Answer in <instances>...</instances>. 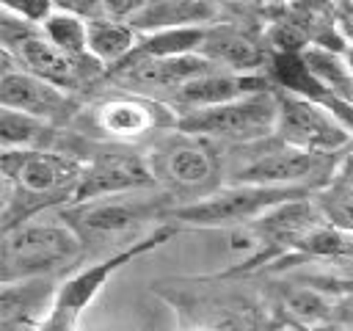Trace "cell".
I'll use <instances>...</instances> for the list:
<instances>
[{"mask_svg":"<svg viewBox=\"0 0 353 331\" xmlns=\"http://www.w3.org/2000/svg\"><path fill=\"white\" fill-rule=\"evenodd\" d=\"M3 232L74 201L83 160L58 149H3Z\"/></svg>","mask_w":353,"mask_h":331,"instance_id":"6da1fadb","label":"cell"},{"mask_svg":"<svg viewBox=\"0 0 353 331\" xmlns=\"http://www.w3.org/2000/svg\"><path fill=\"white\" fill-rule=\"evenodd\" d=\"M85 254V243L66 221H28L3 232V284L55 279Z\"/></svg>","mask_w":353,"mask_h":331,"instance_id":"7a4b0ae2","label":"cell"},{"mask_svg":"<svg viewBox=\"0 0 353 331\" xmlns=\"http://www.w3.org/2000/svg\"><path fill=\"white\" fill-rule=\"evenodd\" d=\"M168 196H154V199H130L127 193L121 196H105L94 201H80V204H66L61 207L58 218L66 221L85 248H99L105 251L110 243H116L119 251L135 245L146 234L141 229L149 221H163L168 218Z\"/></svg>","mask_w":353,"mask_h":331,"instance_id":"3957f363","label":"cell"},{"mask_svg":"<svg viewBox=\"0 0 353 331\" xmlns=\"http://www.w3.org/2000/svg\"><path fill=\"white\" fill-rule=\"evenodd\" d=\"M317 190L309 188H279V185H248V182H234L229 188H221L215 193H207L190 204L168 210L171 221H182L188 226L199 229H232V226H245L259 221L265 212L273 207L314 196Z\"/></svg>","mask_w":353,"mask_h":331,"instance_id":"277c9868","label":"cell"},{"mask_svg":"<svg viewBox=\"0 0 353 331\" xmlns=\"http://www.w3.org/2000/svg\"><path fill=\"white\" fill-rule=\"evenodd\" d=\"M176 232V226H157L152 229L143 240H138L135 245L124 248V251H116V254H108L102 257L99 262L94 265H85L80 268L77 273L66 276L63 284H58V292H55V301H52V309L47 312V317L39 323V331H77V323H80V314L88 309V303L102 292L105 281L119 273L127 262H132L135 257H143L146 251L157 248L160 243H165L171 234Z\"/></svg>","mask_w":353,"mask_h":331,"instance_id":"5b68a950","label":"cell"},{"mask_svg":"<svg viewBox=\"0 0 353 331\" xmlns=\"http://www.w3.org/2000/svg\"><path fill=\"white\" fill-rule=\"evenodd\" d=\"M276 113H279L276 91H259L215 108L179 113L176 130L199 138H223V141L251 143L276 132Z\"/></svg>","mask_w":353,"mask_h":331,"instance_id":"8992f818","label":"cell"},{"mask_svg":"<svg viewBox=\"0 0 353 331\" xmlns=\"http://www.w3.org/2000/svg\"><path fill=\"white\" fill-rule=\"evenodd\" d=\"M276 138L284 146L306 149V152H323V154H339L345 146H350L353 132L323 105L290 94L284 88H276Z\"/></svg>","mask_w":353,"mask_h":331,"instance_id":"52a82bcc","label":"cell"},{"mask_svg":"<svg viewBox=\"0 0 353 331\" xmlns=\"http://www.w3.org/2000/svg\"><path fill=\"white\" fill-rule=\"evenodd\" d=\"M339 160H342L339 154L306 152V149H295V146H284L281 143L279 149L265 152L254 163L243 166L237 171V182L320 190L334 179Z\"/></svg>","mask_w":353,"mask_h":331,"instance_id":"ba28073f","label":"cell"},{"mask_svg":"<svg viewBox=\"0 0 353 331\" xmlns=\"http://www.w3.org/2000/svg\"><path fill=\"white\" fill-rule=\"evenodd\" d=\"M154 185L157 177L152 174V166L141 154L127 149H97L83 160V177L72 204L94 201L105 196L138 193Z\"/></svg>","mask_w":353,"mask_h":331,"instance_id":"9c48e42d","label":"cell"},{"mask_svg":"<svg viewBox=\"0 0 353 331\" xmlns=\"http://www.w3.org/2000/svg\"><path fill=\"white\" fill-rule=\"evenodd\" d=\"M179 113L154 97L121 91L94 105V127L116 141H132L157 130H176Z\"/></svg>","mask_w":353,"mask_h":331,"instance_id":"30bf717a","label":"cell"},{"mask_svg":"<svg viewBox=\"0 0 353 331\" xmlns=\"http://www.w3.org/2000/svg\"><path fill=\"white\" fill-rule=\"evenodd\" d=\"M0 105L44 119L50 124L66 121L74 110V99L69 91L19 69L8 52H3V74H0Z\"/></svg>","mask_w":353,"mask_h":331,"instance_id":"8fae6325","label":"cell"},{"mask_svg":"<svg viewBox=\"0 0 353 331\" xmlns=\"http://www.w3.org/2000/svg\"><path fill=\"white\" fill-rule=\"evenodd\" d=\"M3 52H8L14 58V63L63 91H74L80 88L83 83L94 80L97 74L105 72V66L91 55V58H83V61H74L69 58L66 52H61L55 44H50L44 39V33H33L22 41H17L14 47H3Z\"/></svg>","mask_w":353,"mask_h":331,"instance_id":"7c38bea8","label":"cell"},{"mask_svg":"<svg viewBox=\"0 0 353 331\" xmlns=\"http://www.w3.org/2000/svg\"><path fill=\"white\" fill-rule=\"evenodd\" d=\"M152 174L157 179L163 177L165 182H171V188L196 193V190H204L212 185V179L218 174V160H215L212 149L204 143V138L182 132L157 146Z\"/></svg>","mask_w":353,"mask_h":331,"instance_id":"4fadbf2b","label":"cell"},{"mask_svg":"<svg viewBox=\"0 0 353 331\" xmlns=\"http://www.w3.org/2000/svg\"><path fill=\"white\" fill-rule=\"evenodd\" d=\"M259 91H276V86L268 74H243V72L218 69V72L201 74V77L185 83L182 88H176L171 94L168 105L174 110L179 108V113H190V110L234 102V99H243V97L259 94Z\"/></svg>","mask_w":353,"mask_h":331,"instance_id":"5bb4252c","label":"cell"},{"mask_svg":"<svg viewBox=\"0 0 353 331\" xmlns=\"http://www.w3.org/2000/svg\"><path fill=\"white\" fill-rule=\"evenodd\" d=\"M199 52L204 58H210L212 63H218L229 72H243V74H254V69H259V66L265 69L270 61L265 36H256L248 28H240L232 22L207 25Z\"/></svg>","mask_w":353,"mask_h":331,"instance_id":"9a60e30c","label":"cell"},{"mask_svg":"<svg viewBox=\"0 0 353 331\" xmlns=\"http://www.w3.org/2000/svg\"><path fill=\"white\" fill-rule=\"evenodd\" d=\"M276 17L292 22L309 47H323L334 52H347V41L336 22V0H292L284 6H273Z\"/></svg>","mask_w":353,"mask_h":331,"instance_id":"2e32d148","label":"cell"},{"mask_svg":"<svg viewBox=\"0 0 353 331\" xmlns=\"http://www.w3.org/2000/svg\"><path fill=\"white\" fill-rule=\"evenodd\" d=\"M55 281L52 279H22L3 284V328L17 331L28 328L30 323H41L55 301Z\"/></svg>","mask_w":353,"mask_h":331,"instance_id":"e0dca14e","label":"cell"},{"mask_svg":"<svg viewBox=\"0 0 353 331\" xmlns=\"http://www.w3.org/2000/svg\"><path fill=\"white\" fill-rule=\"evenodd\" d=\"M221 8L212 0H146L143 8L130 19L138 33H154L165 28L212 25Z\"/></svg>","mask_w":353,"mask_h":331,"instance_id":"ac0fdd59","label":"cell"},{"mask_svg":"<svg viewBox=\"0 0 353 331\" xmlns=\"http://www.w3.org/2000/svg\"><path fill=\"white\" fill-rule=\"evenodd\" d=\"M138 36L141 33L130 22H116V19L99 17V19L88 22V52L105 69H110V66L121 63L127 55L135 52Z\"/></svg>","mask_w":353,"mask_h":331,"instance_id":"d6986e66","label":"cell"},{"mask_svg":"<svg viewBox=\"0 0 353 331\" xmlns=\"http://www.w3.org/2000/svg\"><path fill=\"white\" fill-rule=\"evenodd\" d=\"M58 130L55 124L3 108L0 110V146L3 149H55Z\"/></svg>","mask_w":353,"mask_h":331,"instance_id":"ffe728a7","label":"cell"},{"mask_svg":"<svg viewBox=\"0 0 353 331\" xmlns=\"http://www.w3.org/2000/svg\"><path fill=\"white\" fill-rule=\"evenodd\" d=\"M301 58H303V66L309 69V74L325 91H331L336 99L353 105V69H350L345 52H334V50H323V47H309Z\"/></svg>","mask_w":353,"mask_h":331,"instance_id":"44dd1931","label":"cell"},{"mask_svg":"<svg viewBox=\"0 0 353 331\" xmlns=\"http://www.w3.org/2000/svg\"><path fill=\"white\" fill-rule=\"evenodd\" d=\"M207 25H188V28H165L154 33H141L138 36V52L149 58H176V55H190L201 50Z\"/></svg>","mask_w":353,"mask_h":331,"instance_id":"7402d4cb","label":"cell"},{"mask_svg":"<svg viewBox=\"0 0 353 331\" xmlns=\"http://www.w3.org/2000/svg\"><path fill=\"white\" fill-rule=\"evenodd\" d=\"M41 33L50 44H55L69 58H74V61L91 58V52H88V22L83 17H74L69 11L55 8L41 22Z\"/></svg>","mask_w":353,"mask_h":331,"instance_id":"603a6c76","label":"cell"},{"mask_svg":"<svg viewBox=\"0 0 353 331\" xmlns=\"http://www.w3.org/2000/svg\"><path fill=\"white\" fill-rule=\"evenodd\" d=\"M314 201L320 204L323 215L328 218V223L334 229L353 234V188L350 185L331 179L325 188H320L314 193Z\"/></svg>","mask_w":353,"mask_h":331,"instance_id":"cb8c5ba5","label":"cell"},{"mask_svg":"<svg viewBox=\"0 0 353 331\" xmlns=\"http://www.w3.org/2000/svg\"><path fill=\"white\" fill-rule=\"evenodd\" d=\"M284 306H287L295 317H301V320H306V323H314V320H320V317L328 314V303H325L314 290H292V292L284 298Z\"/></svg>","mask_w":353,"mask_h":331,"instance_id":"d4e9b609","label":"cell"},{"mask_svg":"<svg viewBox=\"0 0 353 331\" xmlns=\"http://www.w3.org/2000/svg\"><path fill=\"white\" fill-rule=\"evenodd\" d=\"M0 3H3V11L19 19H28L33 25H41L55 11V0H0Z\"/></svg>","mask_w":353,"mask_h":331,"instance_id":"484cf974","label":"cell"},{"mask_svg":"<svg viewBox=\"0 0 353 331\" xmlns=\"http://www.w3.org/2000/svg\"><path fill=\"white\" fill-rule=\"evenodd\" d=\"M55 8L69 11V14H74V17H83L85 22L105 17V6H102V0H55Z\"/></svg>","mask_w":353,"mask_h":331,"instance_id":"4316f807","label":"cell"},{"mask_svg":"<svg viewBox=\"0 0 353 331\" xmlns=\"http://www.w3.org/2000/svg\"><path fill=\"white\" fill-rule=\"evenodd\" d=\"M143 3L146 0H102L105 17L108 19H116V22H130L143 8Z\"/></svg>","mask_w":353,"mask_h":331,"instance_id":"83f0119b","label":"cell"},{"mask_svg":"<svg viewBox=\"0 0 353 331\" xmlns=\"http://www.w3.org/2000/svg\"><path fill=\"white\" fill-rule=\"evenodd\" d=\"M336 22L347 47H353V0H336Z\"/></svg>","mask_w":353,"mask_h":331,"instance_id":"f1b7e54d","label":"cell"},{"mask_svg":"<svg viewBox=\"0 0 353 331\" xmlns=\"http://www.w3.org/2000/svg\"><path fill=\"white\" fill-rule=\"evenodd\" d=\"M334 182H342V185H350L353 188V152H347L339 166H336V174H334Z\"/></svg>","mask_w":353,"mask_h":331,"instance_id":"f546056e","label":"cell"},{"mask_svg":"<svg viewBox=\"0 0 353 331\" xmlns=\"http://www.w3.org/2000/svg\"><path fill=\"white\" fill-rule=\"evenodd\" d=\"M218 8H232V11H251L265 6V0H212Z\"/></svg>","mask_w":353,"mask_h":331,"instance_id":"4dcf8cb0","label":"cell"},{"mask_svg":"<svg viewBox=\"0 0 353 331\" xmlns=\"http://www.w3.org/2000/svg\"><path fill=\"white\" fill-rule=\"evenodd\" d=\"M284 3H292V0H265V8H273V6H284Z\"/></svg>","mask_w":353,"mask_h":331,"instance_id":"1f68e13d","label":"cell"},{"mask_svg":"<svg viewBox=\"0 0 353 331\" xmlns=\"http://www.w3.org/2000/svg\"><path fill=\"white\" fill-rule=\"evenodd\" d=\"M182 331H212V328H204V325H193V328H182Z\"/></svg>","mask_w":353,"mask_h":331,"instance_id":"d6a6232c","label":"cell"},{"mask_svg":"<svg viewBox=\"0 0 353 331\" xmlns=\"http://www.w3.org/2000/svg\"><path fill=\"white\" fill-rule=\"evenodd\" d=\"M284 331H287V328H284Z\"/></svg>","mask_w":353,"mask_h":331,"instance_id":"836d02e7","label":"cell"}]
</instances>
